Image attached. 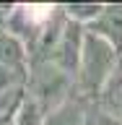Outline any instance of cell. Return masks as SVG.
<instances>
[{
    "instance_id": "cell-1",
    "label": "cell",
    "mask_w": 122,
    "mask_h": 125,
    "mask_svg": "<svg viewBox=\"0 0 122 125\" xmlns=\"http://www.w3.org/2000/svg\"><path fill=\"white\" fill-rule=\"evenodd\" d=\"M122 62V52L114 44H109L104 37L94 34L86 29V42H83V55H81V65H78L75 76V91L86 96L88 102H96L101 89L107 86Z\"/></svg>"
},
{
    "instance_id": "cell-2",
    "label": "cell",
    "mask_w": 122,
    "mask_h": 125,
    "mask_svg": "<svg viewBox=\"0 0 122 125\" xmlns=\"http://www.w3.org/2000/svg\"><path fill=\"white\" fill-rule=\"evenodd\" d=\"M26 94L37 102L42 112L49 115L52 109H57L60 104L73 96L75 91V81L62 73L55 62L49 60H31L29 62V81H26Z\"/></svg>"
},
{
    "instance_id": "cell-3",
    "label": "cell",
    "mask_w": 122,
    "mask_h": 125,
    "mask_svg": "<svg viewBox=\"0 0 122 125\" xmlns=\"http://www.w3.org/2000/svg\"><path fill=\"white\" fill-rule=\"evenodd\" d=\"M83 42H86V26L75 21H68L65 23V31H62L60 42L52 52V60L62 73H68L73 81L78 76V65H81V55H83Z\"/></svg>"
},
{
    "instance_id": "cell-4",
    "label": "cell",
    "mask_w": 122,
    "mask_h": 125,
    "mask_svg": "<svg viewBox=\"0 0 122 125\" xmlns=\"http://www.w3.org/2000/svg\"><path fill=\"white\" fill-rule=\"evenodd\" d=\"M91 109H94V102H88L81 94H73L65 104H60L44 117V125H88Z\"/></svg>"
},
{
    "instance_id": "cell-5",
    "label": "cell",
    "mask_w": 122,
    "mask_h": 125,
    "mask_svg": "<svg viewBox=\"0 0 122 125\" xmlns=\"http://www.w3.org/2000/svg\"><path fill=\"white\" fill-rule=\"evenodd\" d=\"M94 107L99 109L107 120H112L114 125H122V62H120V68L112 73L107 86L101 89V94L96 96Z\"/></svg>"
},
{
    "instance_id": "cell-6",
    "label": "cell",
    "mask_w": 122,
    "mask_h": 125,
    "mask_svg": "<svg viewBox=\"0 0 122 125\" xmlns=\"http://www.w3.org/2000/svg\"><path fill=\"white\" fill-rule=\"evenodd\" d=\"M86 29L94 31V34H99V37H104L109 44H114L122 52V3H109V5H104L101 16L91 26H86Z\"/></svg>"
},
{
    "instance_id": "cell-7",
    "label": "cell",
    "mask_w": 122,
    "mask_h": 125,
    "mask_svg": "<svg viewBox=\"0 0 122 125\" xmlns=\"http://www.w3.org/2000/svg\"><path fill=\"white\" fill-rule=\"evenodd\" d=\"M29 50L8 31H0V68H29Z\"/></svg>"
},
{
    "instance_id": "cell-8",
    "label": "cell",
    "mask_w": 122,
    "mask_h": 125,
    "mask_svg": "<svg viewBox=\"0 0 122 125\" xmlns=\"http://www.w3.org/2000/svg\"><path fill=\"white\" fill-rule=\"evenodd\" d=\"M62 10L68 16V21H75L81 26H91L101 16L104 5L101 3H70V5H62Z\"/></svg>"
},
{
    "instance_id": "cell-9",
    "label": "cell",
    "mask_w": 122,
    "mask_h": 125,
    "mask_svg": "<svg viewBox=\"0 0 122 125\" xmlns=\"http://www.w3.org/2000/svg\"><path fill=\"white\" fill-rule=\"evenodd\" d=\"M44 117L47 115L42 112V107L26 94L23 104L18 107V112H16V125H44Z\"/></svg>"
},
{
    "instance_id": "cell-10",
    "label": "cell",
    "mask_w": 122,
    "mask_h": 125,
    "mask_svg": "<svg viewBox=\"0 0 122 125\" xmlns=\"http://www.w3.org/2000/svg\"><path fill=\"white\" fill-rule=\"evenodd\" d=\"M0 125H16V112H10V115H0Z\"/></svg>"
}]
</instances>
